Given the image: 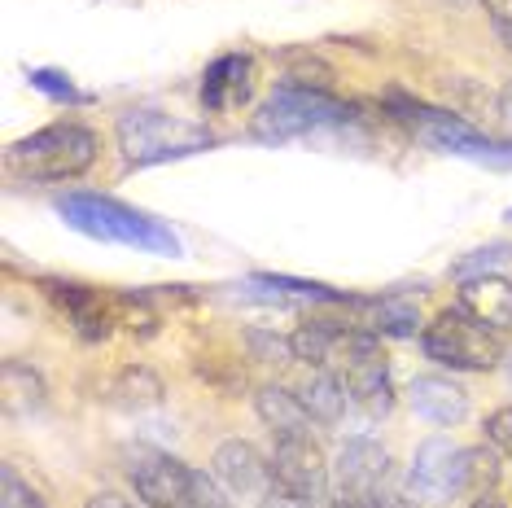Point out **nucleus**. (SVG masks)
Here are the masks:
<instances>
[{
  "mask_svg": "<svg viewBox=\"0 0 512 508\" xmlns=\"http://www.w3.org/2000/svg\"><path fill=\"white\" fill-rule=\"evenodd\" d=\"M333 338H337V325L329 320H307V325H298V333L289 342H294V360L311 364V368H324L333 351Z\"/></svg>",
  "mask_w": 512,
  "mask_h": 508,
  "instance_id": "nucleus-22",
  "label": "nucleus"
},
{
  "mask_svg": "<svg viewBox=\"0 0 512 508\" xmlns=\"http://www.w3.org/2000/svg\"><path fill=\"white\" fill-rule=\"evenodd\" d=\"M127 478H132L136 495H141L149 508H189L197 469H189L184 460H176L171 452L141 447V452L132 456V465H127Z\"/></svg>",
  "mask_w": 512,
  "mask_h": 508,
  "instance_id": "nucleus-9",
  "label": "nucleus"
},
{
  "mask_svg": "<svg viewBox=\"0 0 512 508\" xmlns=\"http://www.w3.org/2000/svg\"><path fill=\"white\" fill-rule=\"evenodd\" d=\"M298 399H302V408L311 412V421H320V425H337L346 417V403H351L346 386L329 368H311V377L298 386Z\"/></svg>",
  "mask_w": 512,
  "mask_h": 508,
  "instance_id": "nucleus-17",
  "label": "nucleus"
},
{
  "mask_svg": "<svg viewBox=\"0 0 512 508\" xmlns=\"http://www.w3.org/2000/svg\"><path fill=\"white\" fill-rule=\"evenodd\" d=\"M421 351L451 373H491L508 360L495 329L477 325L469 311H442L434 325L421 329Z\"/></svg>",
  "mask_w": 512,
  "mask_h": 508,
  "instance_id": "nucleus-4",
  "label": "nucleus"
},
{
  "mask_svg": "<svg viewBox=\"0 0 512 508\" xmlns=\"http://www.w3.org/2000/svg\"><path fill=\"white\" fill-rule=\"evenodd\" d=\"M250 79H254V62L246 53L215 57L211 71L202 75V106L206 110H228V106H237V101H246Z\"/></svg>",
  "mask_w": 512,
  "mask_h": 508,
  "instance_id": "nucleus-15",
  "label": "nucleus"
},
{
  "mask_svg": "<svg viewBox=\"0 0 512 508\" xmlns=\"http://www.w3.org/2000/svg\"><path fill=\"white\" fill-rule=\"evenodd\" d=\"M110 395L119 408H132V412H145V408H158L162 395H167V386H162V377L154 373V368L145 364H127L119 377H114Z\"/></svg>",
  "mask_w": 512,
  "mask_h": 508,
  "instance_id": "nucleus-18",
  "label": "nucleus"
},
{
  "mask_svg": "<svg viewBox=\"0 0 512 508\" xmlns=\"http://www.w3.org/2000/svg\"><path fill=\"white\" fill-rule=\"evenodd\" d=\"M407 491L416 495V504L442 508L451 500H460V447L447 434H434L416 447L412 465H407Z\"/></svg>",
  "mask_w": 512,
  "mask_h": 508,
  "instance_id": "nucleus-8",
  "label": "nucleus"
},
{
  "mask_svg": "<svg viewBox=\"0 0 512 508\" xmlns=\"http://www.w3.org/2000/svg\"><path fill=\"white\" fill-rule=\"evenodd\" d=\"M499 31H512V0H477Z\"/></svg>",
  "mask_w": 512,
  "mask_h": 508,
  "instance_id": "nucleus-30",
  "label": "nucleus"
},
{
  "mask_svg": "<svg viewBox=\"0 0 512 508\" xmlns=\"http://www.w3.org/2000/svg\"><path fill=\"white\" fill-rule=\"evenodd\" d=\"M499 36H504V44H508V49H512V31H499Z\"/></svg>",
  "mask_w": 512,
  "mask_h": 508,
  "instance_id": "nucleus-35",
  "label": "nucleus"
},
{
  "mask_svg": "<svg viewBox=\"0 0 512 508\" xmlns=\"http://www.w3.org/2000/svg\"><path fill=\"white\" fill-rule=\"evenodd\" d=\"M407 403H412V412L429 425H460L469 417V390L460 386V381L442 377V373H421L412 377V386H407Z\"/></svg>",
  "mask_w": 512,
  "mask_h": 508,
  "instance_id": "nucleus-12",
  "label": "nucleus"
},
{
  "mask_svg": "<svg viewBox=\"0 0 512 508\" xmlns=\"http://www.w3.org/2000/svg\"><path fill=\"white\" fill-rule=\"evenodd\" d=\"M460 311H469L477 325L508 333L512 329V281L508 276H473L460 285Z\"/></svg>",
  "mask_w": 512,
  "mask_h": 508,
  "instance_id": "nucleus-13",
  "label": "nucleus"
},
{
  "mask_svg": "<svg viewBox=\"0 0 512 508\" xmlns=\"http://www.w3.org/2000/svg\"><path fill=\"white\" fill-rule=\"evenodd\" d=\"M254 412H259V421L272 430V438H281V434H307L311 430V412L302 408L298 390L263 386L259 395H254Z\"/></svg>",
  "mask_w": 512,
  "mask_h": 508,
  "instance_id": "nucleus-16",
  "label": "nucleus"
},
{
  "mask_svg": "<svg viewBox=\"0 0 512 508\" xmlns=\"http://www.w3.org/2000/svg\"><path fill=\"white\" fill-rule=\"evenodd\" d=\"M44 408V381L31 364H5V412L9 417H31Z\"/></svg>",
  "mask_w": 512,
  "mask_h": 508,
  "instance_id": "nucleus-20",
  "label": "nucleus"
},
{
  "mask_svg": "<svg viewBox=\"0 0 512 508\" xmlns=\"http://www.w3.org/2000/svg\"><path fill=\"white\" fill-rule=\"evenodd\" d=\"M84 508H136V504L127 500V495H119V491H97Z\"/></svg>",
  "mask_w": 512,
  "mask_h": 508,
  "instance_id": "nucleus-31",
  "label": "nucleus"
},
{
  "mask_svg": "<svg viewBox=\"0 0 512 508\" xmlns=\"http://www.w3.org/2000/svg\"><path fill=\"white\" fill-rule=\"evenodd\" d=\"M486 443L512 456V403H504V408H495L486 417Z\"/></svg>",
  "mask_w": 512,
  "mask_h": 508,
  "instance_id": "nucleus-28",
  "label": "nucleus"
},
{
  "mask_svg": "<svg viewBox=\"0 0 512 508\" xmlns=\"http://www.w3.org/2000/svg\"><path fill=\"white\" fill-rule=\"evenodd\" d=\"M189 508H228V504H224V495H219V482H215V473H211V478H206V473H197V478H193Z\"/></svg>",
  "mask_w": 512,
  "mask_h": 508,
  "instance_id": "nucleus-29",
  "label": "nucleus"
},
{
  "mask_svg": "<svg viewBox=\"0 0 512 508\" xmlns=\"http://www.w3.org/2000/svg\"><path fill=\"white\" fill-rule=\"evenodd\" d=\"M97 132L84 123H49L40 132L22 136V141L9 145V167L27 180H49V184H62V180H75L97 163Z\"/></svg>",
  "mask_w": 512,
  "mask_h": 508,
  "instance_id": "nucleus-2",
  "label": "nucleus"
},
{
  "mask_svg": "<svg viewBox=\"0 0 512 508\" xmlns=\"http://www.w3.org/2000/svg\"><path fill=\"white\" fill-rule=\"evenodd\" d=\"M0 508H44V500L18 478L14 469L5 465V491H0Z\"/></svg>",
  "mask_w": 512,
  "mask_h": 508,
  "instance_id": "nucleus-27",
  "label": "nucleus"
},
{
  "mask_svg": "<svg viewBox=\"0 0 512 508\" xmlns=\"http://www.w3.org/2000/svg\"><path fill=\"white\" fill-rule=\"evenodd\" d=\"M451 5H469V0H451Z\"/></svg>",
  "mask_w": 512,
  "mask_h": 508,
  "instance_id": "nucleus-38",
  "label": "nucleus"
},
{
  "mask_svg": "<svg viewBox=\"0 0 512 508\" xmlns=\"http://www.w3.org/2000/svg\"><path fill=\"white\" fill-rule=\"evenodd\" d=\"M390 106H394V119L412 123L416 136H421L425 145L442 149V154L473 158V163H486V167H512V145H499L491 136H482L473 123H464L460 114L421 106V101H407V97H394Z\"/></svg>",
  "mask_w": 512,
  "mask_h": 508,
  "instance_id": "nucleus-6",
  "label": "nucleus"
},
{
  "mask_svg": "<svg viewBox=\"0 0 512 508\" xmlns=\"http://www.w3.org/2000/svg\"><path fill=\"white\" fill-rule=\"evenodd\" d=\"M211 473L232 500H246V504H267V495L276 491L272 460H263V452L254 443H246V438H228V443H219L215 460H211Z\"/></svg>",
  "mask_w": 512,
  "mask_h": 508,
  "instance_id": "nucleus-10",
  "label": "nucleus"
},
{
  "mask_svg": "<svg viewBox=\"0 0 512 508\" xmlns=\"http://www.w3.org/2000/svg\"><path fill=\"white\" fill-rule=\"evenodd\" d=\"M27 79H31V88L36 92H44L49 101H84V92H79L75 84H71V75H62V71H49V66H36V71H27Z\"/></svg>",
  "mask_w": 512,
  "mask_h": 508,
  "instance_id": "nucleus-26",
  "label": "nucleus"
},
{
  "mask_svg": "<svg viewBox=\"0 0 512 508\" xmlns=\"http://www.w3.org/2000/svg\"><path fill=\"white\" fill-rule=\"evenodd\" d=\"M333 508H377L368 500H355V495H333Z\"/></svg>",
  "mask_w": 512,
  "mask_h": 508,
  "instance_id": "nucleus-33",
  "label": "nucleus"
},
{
  "mask_svg": "<svg viewBox=\"0 0 512 508\" xmlns=\"http://www.w3.org/2000/svg\"><path fill=\"white\" fill-rule=\"evenodd\" d=\"M346 119H351V110H346L337 97H329V92L281 84L263 101V110L254 114V136L281 145V141H294V136L320 132V127L346 123Z\"/></svg>",
  "mask_w": 512,
  "mask_h": 508,
  "instance_id": "nucleus-5",
  "label": "nucleus"
},
{
  "mask_svg": "<svg viewBox=\"0 0 512 508\" xmlns=\"http://www.w3.org/2000/svg\"><path fill=\"white\" fill-rule=\"evenodd\" d=\"M504 219H508V224H512V206H508V211H504Z\"/></svg>",
  "mask_w": 512,
  "mask_h": 508,
  "instance_id": "nucleus-37",
  "label": "nucleus"
},
{
  "mask_svg": "<svg viewBox=\"0 0 512 508\" xmlns=\"http://www.w3.org/2000/svg\"><path fill=\"white\" fill-rule=\"evenodd\" d=\"M390 487V456L377 438H351L337 452V495L377 504V495Z\"/></svg>",
  "mask_w": 512,
  "mask_h": 508,
  "instance_id": "nucleus-11",
  "label": "nucleus"
},
{
  "mask_svg": "<svg viewBox=\"0 0 512 508\" xmlns=\"http://www.w3.org/2000/svg\"><path fill=\"white\" fill-rule=\"evenodd\" d=\"M44 290H49L53 303L75 320V329L84 333V338H106V333H110V325H114V303L106 307V298H101L97 290H88V285H75V281H44Z\"/></svg>",
  "mask_w": 512,
  "mask_h": 508,
  "instance_id": "nucleus-14",
  "label": "nucleus"
},
{
  "mask_svg": "<svg viewBox=\"0 0 512 508\" xmlns=\"http://www.w3.org/2000/svg\"><path fill=\"white\" fill-rule=\"evenodd\" d=\"M504 368H508V381H512V355H508V364H504Z\"/></svg>",
  "mask_w": 512,
  "mask_h": 508,
  "instance_id": "nucleus-36",
  "label": "nucleus"
},
{
  "mask_svg": "<svg viewBox=\"0 0 512 508\" xmlns=\"http://www.w3.org/2000/svg\"><path fill=\"white\" fill-rule=\"evenodd\" d=\"M499 127H504V136L512 145V79L504 84V92H499Z\"/></svg>",
  "mask_w": 512,
  "mask_h": 508,
  "instance_id": "nucleus-32",
  "label": "nucleus"
},
{
  "mask_svg": "<svg viewBox=\"0 0 512 508\" xmlns=\"http://www.w3.org/2000/svg\"><path fill=\"white\" fill-rule=\"evenodd\" d=\"M215 136L206 123L180 119V114L162 110H127L119 119V149L132 167H154V163H176V158L202 154L211 149Z\"/></svg>",
  "mask_w": 512,
  "mask_h": 508,
  "instance_id": "nucleus-3",
  "label": "nucleus"
},
{
  "mask_svg": "<svg viewBox=\"0 0 512 508\" xmlns=\"http://www.w3.org/2000/svg\"><path fill=\"white\" fill-rule=\"evenodd\" d=\"M272 478L276 491L294 495V500L320 508L329 500V465L311 434H281L272 447Z\"/></svg>",
  "mask_w": 512,
  "mask_h": 508,
  "instance_id": "nucleus-7",
  "label": "nucleus"
},
{
  "mask_svg": "<svg viewBox=\"0 0 512 508\" xmlns=\"http://www.w3.org/2000/svg\"><path fill=\"white\" fill-rule=\"evenodd\" d=\"M57 215L66 219V228H75V233H84L92 241L180 259V237L167 224H158L154 215L136 211V206H127L119 198H106V193H66L57 202Z\"/></svg>",
  "mask_w": 512,
  "mask_h": 508,
  "instance_id": "nucleus-1",
  "label": "nucleus"
},
{
  "mask_svg": "<svg viewBox=\"0 0 512 508\" xmlns=\"http://www.w3.org/2000/svg\"><path fill=\"white\" fill-rule=\"evenodd\" d=\"M499 482V456L491 447H460V487L464 495H486V487Z\"/></svg>",
  "mask_w": 512,
  "mask_h": 508,
  "instance_id": "nucleus-21",
  "label": "nucleus"
},
{
  "mask_svg": "<svg viewBox=\"0 0 512 508\" xmlns=\"http://www.w3.org/2000/svg\"><path fill=\"white\" fill-rule=\"evenodd\" d=\"M246 346H250V360H263V364L294 360V342L276 338V333H267V329H246Z\"/></svg>",
  "mask_w": 512,
  "mask_h": 508,
  "instance_id": "nucleus-25",
  "label": "nucleus"
},
{
  "mask_svg": "<svg viewBox=\"0 0 512 508\" xmlns=\"http://www.w3.org/2000/svg\"><path fill=\"white\" fill-rule=\"evenodd\" d=\"M508 263H512V246L508 241H491V246H477L464 254V259L451 263V276L464 285V281H473V276H495L499 268H508Z\"/></svg>",
  "mask_w": 512,
  "mask_h": 508,
  "instance_id": "nucleus-23",
  "label": "nucleus"
},
{
  "mask_svg": "<svg viewBox=\"0 0 512 508\" xmlns=\"http://www.w3.org/2000/svg\"><path fill=\"white\" fill-rule=\"evenodd\" d=\"M473 508H508V504H504V500H495V495H477Z\"/></svg>",
  "mask_w": 512,
  "mask_h": 508,
  "instance_id": "nucleus-34",
  "label": "nucleus"
},
{
  "mask_svg": "<svg viewBox=\"0 0 512 508\" xmlns=\"http://www.w3.org/2000/svg\"><path fill=\"white\" fill-rule=\"evenodd\" d=\"M285 84H294V88H320V92H329L333 84V71L320 62V57H311V53H289V71H285Z\"/></svg>",
  "mask_w": 512,
  "mask_h": 508,
  "instance_id": "nucleus-24",
  "label": "nucleus"
},
{
  "mask_svg": "<svg viewBox=\"0 0 512 508\" xmlns=\"http://www.w3.org/2000/svg\"><path fill=\"white\" fill-rule=\"evenodd\" d=\"M368 307V320L364 329L377 333V338H412L416 329H421V316H416V307L407 303V298H364Z\"/></svg>",
  "mask_w": 512,
  "mask_h": 508,
  "instance_id": "nucleus-19",
  "label": "nucleus"
}]
</instances>
